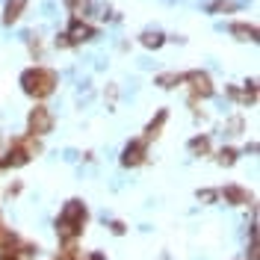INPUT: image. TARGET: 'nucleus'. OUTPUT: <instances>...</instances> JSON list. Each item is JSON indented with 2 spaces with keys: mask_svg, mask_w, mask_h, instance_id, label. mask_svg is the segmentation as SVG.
I'll list each match as a JSON object with an SVG mask.
<instances>
[{
  "mask_svg": "<svg viewBox=\"0 0 260 260\" xmlns=\"http://www.w3.org/2000/svg\"><path fill=\"white\" fill-rule=\"evenodd\" d=\"M237 9V3H231V0H216L210 3V12H234Z\"/></svg>",
  "mask_w": 260,
  "mask_h": 260,
  "instance_id": "dca6fc26",
  "label": "nucleus"
},
{
  "mask_svg": "<svg viewBox=\"0 0 260 260\" xmlns=\"http://www.w3.org/2000/svg\"><path fill=\"white\" fill-rule=\"evenodd\" d=\"M222 195H225L231 204H248V201H251V198H248V192H245V189H240V186H225V189H222Z\"/></svg>",
  "mask_w": 260,
  "mask_h": 260,
  "instance_id": "f8f14e48",
  "label": "nucleus"
},
{
  "mask_svg": "<svg viewBox=\"0 0 260 260\" xmlns=\"http://www.w3.org/2000/svg\"><path fill=\"white\" fill-rule=\"evenodd\" d=\"M231 36H237L240 42H257V27H248V24H234Z\"/></svg>",
  "mask_w": 260,
  "mask_h": 260,
  "instance_id": "9d476101",
  "label": "nucleus"
},
{
  "mask_svg": "<svg viewBox=\"0 0 260 260\" xmlns=\"http://www.w3.org/2000/svg\"><path fill=\"white\" fill-rule=\"evenodd\" d=\"M166 118H169V110H157V118H151V124L145 127V139H157V136H160Z\"/></svg>",
  "mask_w": 260,
  "mask_h": 260,
  "instance_id": "1a4fd4ad",
  "label": "nucleus"
},
{
  "mask_svg": "<svg viewBox=\"0 0 260 260\" xmlns=\"http://www.w3.org/2000/svg\"><path fill=\"white\" fill-rule=\"evenodd\" d=\"M21 86L30 98H48L56 89V71L50 68H27L21 74Z\"/></svg>",
  "mask_w": 260,
  "mask_h": 260,
  "instance_id": "f03ea898",
  "label": "nucleus"
},
{
  "mask_svg": "<svg viewBox=\"0 0 260 260\" xmlns=\"http://www.w3.org/2000/svg\"><path fill=\"white\" fill-rule=\"evenodd\" d=\"M83 222H86V204L77 201V198L68 201L62 207V213H59V219H56V234H59V240L74 243L83 231Z\"/></svg>",
  "mask_w": 260,
  "mask_h": 260,
  "instance_id": "f257e3e1",
  "label": "nucleus"
},
{
  "mask_svg": "<svg viewBox=\"0 0 260 260\" xmlns=\"http://www.w3.org/2000/svg\"><path fill=\"white\" fill-rule=\"evenodd\" d=\"M248 260H257V243H251V248H248Z\"/></svg>",
  "mask_w": 260,
  "mask_h": 260,
  "instance_id": "aec40b11",
  "label": "nucleus"
},
{
  "mask_svg": "<svg viewBox=\"0 0 260 260\" xmlns=\"http://www.w3.org/2000/svg\"><path fill=\"white\" fill-rule=\"evenodd\" d=\"M89 260H104V254H92V257H89Z\"/></svg>",
  "mask_w": 260,
  "mask_h": 260,
  "instance_id": "4be33fe9",
  "label": "nucleus"
},
{
  "mask_svg": "<svg viewBox=\"0 0 260 260\" xmlns=\"http://www.w3.org/2000/svg\"><path fill=\"white\" fill-rule=\"evenodd\" d=\"M65 36H68V42H71V45H80V42H89V39L95 36V30H92V27H89L86 21H80V18H74Z\"/></svg>",
  "mask_w": 260,
  "mask_h": 260,
  "instance_id": "39448f33",
  "label": "nucleus"
},
{
  "mask_svg": "<svg viewBox=\"0 0 260 260\" xmlns=\"http://www.w3.org/2000/svg\"><path fill=\"white\" fill-rule=\"evenodd\" d=\"M56 48H71V42H68V36H56Z\"/></svg>",
  "mask_w": 260,
  "mask_h": 260,
  "instance_id": "6ab92c4d",
  "label": "nucleus"
},
{
  "mask_svg": "<svg viewBox=\"0 0 260 260\" xmlns=\"http://www.w3.org/2000/svg\"><path fill=\"white\" fill-rule=\"evenodd\" d=\"M180 83H189L192 92L198 98H210L213 95V83L204 71H189V74H180Z\"/></svg>",
  "mask_w": 260,
  "mask_h": 260,
  "instance_id": "20e7f679",
  "label": "nucleus"
},
{
  "mask_svg": "<svg viewBox=\"0 0 260 260\" xmlns=\"http://www.w3.org/2000/svg\"><path fill=\"white\" fill-rule=\"evenodd\" d=\"M180 83V74H160L157 77V86H162V89H172V86H178Z\"/></svg>",
  "mask_w": 260,
  "mask_h": 260,
  "instance_id": "4468645a",
  "label": "nucleus"
},
{
  "mask_svg": "<svg viewBox=\"0 0 260 260\" xmlns=\"http://www.w3.org/2000/svg\"><path fill=\"white\" fill-rule=\"evenodd\" d=\"M219 162H222V166H234V162H237V151H234V148H222V151H219Z\"/></svg>",
  "mask_w": 260,
  "mask_h": 260,
  "instance_id": "2eb2a0df",
  "label": "nucleus"
},
{
  "mask_svg": "<svg viewBox=\"0 0 260 260\" xmlns=\"http://www.w3.org/2000/svg\"><path fill=\"white\" fill-rule=\"evenodd\" d=\"M0 260H21V257H18V254H3Z\"/></svg>",
  "mask_w": 260,
  "mask_h": 260,
  "instance_id": "412c9836",
  "label": "nucleus"
},
{
  "mask_svg": "<svg viewBox=\"0 0 260 260\" xmlns=\"http://www.w3.org/2000/svg\"><path fill=\"white\" fill-rule=\"evenodd\" d=\"M198 201H204V204H213V201H216V198H219V192H216V189H198Z\"/></svg>",
  "mask_w": 260,
  "mask_h": 260,
  "instance_id": "f3484780",
  "label": "nucleus"
},
{
  "mask_svg": "<svg viewBox=\"0 0 260 260\" xmlns=\"http://www.w3.org/2000/svg\"><path fill=\"white\" fill-rule=\"evenodd\" d=\"M139 162H145V142L142 139H136V142H130L124 148V154H121V166H139Z\"/></svg>",
  "mask_w": 260,
  "mask_h": 260,
  "instance_id": "423d86ee",
  "label": "nucleus"
},
{
  "mask_svg": "<svg viewBox=\"0 0 260 260\" xmlns=\"http://www.w3.org/2000/svg\"><path fill=\"white\" fill-rule=\"evenodd\" d=\"M189 151L198 154V157H204V154L210 151V139H207V136H195V139H189Z\"/></svg>",
  "mask_w": 260,
  "mask_h": 260,
  "instance_id": "ddd939ff",
  "label": "nucleus"
},
{
  "mask_svg": "<svg viewBox=\"0 0 260 260\" xmlns=\"http://www.w3.org/2000/svg\"><path fill=\"white\" fill-rule=\"evenodd\" d=\"M139 42H142V45H145V48H162V42H166V36H162L160 30H145L142 32V36H139Z\"/></svg>",
  "mask_w": 260,
  "mask_h": 260,
  "instance_id": "9b49d317",
  "label": "nucleus"
},
{
  "mask_svg": "<svg viewBox=\"0 0 260 260\" xmlns=\"http://www.w3.org/2000/svg\"><path fill=\"white\" fill-rule=\"evenodd\" d=\"M27 162H30V154H27V151L15 142V145L9 148L6 160H3V169H6V166H9V169H21V166H27Z\"/></svg>",
  "mask_w": 260,
  "mask_h": 260,
  "instance_id": "0eeeda50",
  "label": "nucleus"
},
{
  "mask_svg": "<svg viewBox=\"0 0 260 260\" xmlns=\"http://www.w3.org/2000/svg\"><path fill=\"white\" fill-rule=\"evenodd\" d=\"M24 6H27V0H6V12H3V21L6 24H15L21 12H24Z\"/></svg>",
  "mask_w": 260,
  "mask_h": 260,
  "instance_id": "6e6552de",
  "label": "nucleus"
},
{
  "mask_svg": "<svg viewBox=\"0 0 260 260\" xmlns=\"http://www.w3.org/2000/svg\"><path fill=\"white\" fill-rule=\"evenodd\" d=\"M0 172H3V160H0Z\"/></svg>",
  "mask_w": 260,
  "mask_h": 260,
  "instance_id": "5701e85b",
  "label": "nucleus"
},
{
  "mask_svg": "<svg viewBox=\"0 0 260 260\" xmlns=\"http://www.w3.org/2000/svg\"><path fill=\"white\" fill-rule=\"evenodd\" d=\"M27 124H30V136H45L53 127V115L48 113V107H36L27 118Z\"/></svg>",
  "mask_w": 260,
  "mask_h": 260,
  "instance_id": "7ed1b4c3",
  "label": "nucleus"
},
{
  "mask_svg": "<svg viewBox=\"0 0 260 260\" xmlns=\"http://www.w3.org/2000/svg\"><path fill=\"white\" fill-rule=\"evenodd\" d=\"M113 234H118V237H121V234H124V231H127V228H124V222H113Z\"/></svg>",
  "mask_w": 260,
  "mask_h": 260,
  "instance_id": "a211bd4d",
  "label": "nucleus"
}]
</instances>
